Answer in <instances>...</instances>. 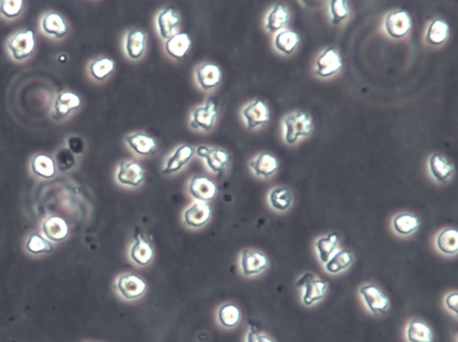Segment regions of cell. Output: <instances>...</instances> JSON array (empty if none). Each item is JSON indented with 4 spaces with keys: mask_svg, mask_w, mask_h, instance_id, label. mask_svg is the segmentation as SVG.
Masks as SVG:
<instances>
[{
    "mask_svg": "<svg viewBox=\"0 0 458 342\" xmlns=\"http://www.w3.org/2000/svg\"><path fill=\"white\" fill-rule=\"evenodd\" d=\"M285 140L288 144L296 143L300 137L310 134L312 122L310 117L303 112H296L284 120Z\"/></svg>",
    "mask_w": 458,
    "mask_h": 342,
    "instance_id": "1",
    "label": "cell"
},
{
    "mask_svg": "<svg viewBox=\"0 0 458 342\" xmlns=\"http://www.w3.org/2000/svg\"><path fill=\"white\" fill-rule=\"evenodd\" d=\"M8 50L14 59L21 61L31 56L35 48V33L33 30L17 33L8 42Z\"/></svg>",
    "mask_w": 458,
    "mask_h": 342,
    "instance_id": "2",
    "label": "cell"
},
{
    "mask_svg": "<svg viewBox=\"0 0 458 342\" xmlns=\"http://www.w3.org/2000/svg\"><path fill=\"white\" fill-rule=\"evenodd\" d=\"M360 295L362 296L367 308L375 316H381L386 313L388 308V299L380 288L374 284H365L360 287Z\"/></svg>",
    "mask_w": 458,
    "mask_h": 342,
    "instance_id": "3",
    "label": "cell"
},
{
    "mask_svg": "<svg viewBox=\"0 0 458 342\" xmlns=\"http://www.w3.org/2000/svg\"><path fill=\"white\" fill-rule=\"evenodd\" d=\"M218 105L214 99H209L205 105L197 108L193 112L190 126L194 130L210 131L217 119Z\"/></svg>",
    "mask_w": 458,
    "mask_h": 342,
    "instance_id": "4",
    "label": "cell"
},
{
    "mask_svg": "<svg viewBox=\"0 0 458 342\" xmlns=\"http://www.w3.org/2000/svg\"><path fill=\"white\" fill-rule=\"evenodd\" d=\"M117 289L124 299L132 301L144 295L146 292L147 285L138 275L126 274L118 277Z\"/></svg>",
    "mask_w": 458,
    "mask_h": 342,
    "instance_id": "5",
    "label": "cell"
},
{
    "mask_svg": "<svg viewBox=\"0 0 458 342\" xmlns=\"http://www.w3.org/2000/svg\"><path fill=\"white\" fill-rule=\"evenodd\" d=\"M269 265V260L265 254L258 250H244L240 257L242 274L247 276L260 274Z\"/></svg>",
    "mask_w": 458,
    "mask_h": 342,
    "instance_id": "6",
    "label": "cell"
},
{
    "mask_svg": "<svg viewBox=\"0 0 458 342\" xmlns=\"http://www.w3.org/2000/svg\"><path fill=\"white\" fill-rule=\"evenodd\" d=\"M41 232L51 242H61L68 238L69 227L62 217L51 216L42 223Z\"/></svg>",
    "mask_w": 458,
    "mask_h": 342,
    "instance_id": "7",
    "label": "cell"
},
{
    "mask_svg": "<svg viewBox=\"0 0 458 342\" xmlns=\"http://www.w3.org/2000/svg\"><path fill=\"white\" fill-rule=\"evenodd\" d=\"M117 178L123 185L138 187L144 181L145 172L137 162H123L118 168Z\"/></svg>",
    "mask_w": 458,
    "mask_h": 342,
    "instance_id": "8",
    "label": "cell"
},
{
    "mask_svg": "<svg viewBox=\"0 0 458 342\" xmlns=\"http://www.w3.org/2000/svg\"><path fill=\"white\" fill-rule=\"evenodd\" d=\"M411 27V19L408 12L397 10L390 13L385 20V29L392 38L404 37Z\"/></svg>",
    "mask_w": 458,
    "mask_h": 342,
    "instance_id": "9",
    "label": "cell"
},
{
    "mask_svg": "<svg viewBox=\"0 0 458 342\" xmlns=\"http://www.w3.org/2000/svg\"><path fill=\"white\" fill-rule=\"evenodd\" d=\"M135 243L130 250V257L136 265L146 266L153 261L154 256L153 248L151 247L141 231L136 232L135 236Z\"/></svg>",
    "mask_w": 458,
    "mask_h": 342,
    "instance_id": "10",
    "label": "cell"
},
{
    "mask_svg": "<svg viewBox=\"0 0 458 342\" xmlns=\"http://www.w3.org/2000/svg\"><path fill=\"white\" fill-rule=\"evenodd\" d=\"M189 192L197 201L206 203L216 197L217 186L207 177H195L190 181Z\"/></svg>",
    "mask_w": 458,
    "mask_h": 342,
    "instance_id": "11",
    "label": "cell"
},
{
    "mask_svg": "<svg viewBox=\"0 0 458 342\" xmlns=\"http://www.w3.org/2000/svg\"><path fill=\"white\" fill-rule=\"evenodd\" d=\"M242 117L247 122V128L254 129L268 123L269 112L265 103L256 99L242 109Z\"/></svg>",
    "mask_w": 458,
    "mask_h": 342,
    "instance_id": "12",
    "label": "cell"
},
{
    "mask_svg": "<svg viewBox=\"0 0 458 342\" xmlns=\"http://www.w3.org/2000/svg\"><path fill=\"white\" fill-rule=\"evenodd\" d=\"M211 208L204 202L197 201L191 205L184 213V221L188 226L200 228L211 220Z\"/></svg>",
    "mask_w": 458,
    "mask_h": 342,
    "instance_id": "13",
    "label": "cell"
},
{
    "mask_svg": "<svg viewBox=\"0 0 458 342\" xmlns=\"http://www.w3.org/2000/svg\"><path fill=\"white\" fill-rule=\"evenodd\" d=\"M316 65V74L318 77L326 78L335 74L342 68L343 63L341 57L335 50L327 48L318 57Z\"/></svg>",
    "mask_w": 458,
    "mask_h": 342,
    "instance_id": "14",
    "label": "cell"
},
{
    "mask_svg": "<svg viewBox=\"0 0 458 342\" xmlns=\"http://www.w3.org/2000/svg\"><path fill=\"white\" fill-rule=\"evenodd\" d=\"M197 83L202 90L214 89L221 81V71L214 63H206L200 66L195 71Z\"/></svg>",
    "mask_w": 458,
    "mask_h": 342,
    "instance_id": "15",
    "label": "cell"
},
{
    "mask_svg": "<svg viewBox=\"0 0 458 342\" xmlns=\"http://www.w3.org/2000/svg\"><path fill=\"white\" fill-rule=\"evenodd\" d=\"M194 153H195V150L189 145H183V146L178 148L166 160L163 168L164 174H171L180 171L193 159Z\"/></svg>",
    "mask_w": 458,
    "mask_h": 342,
    "instance_id": "16",
    "label": "cell"
},
{
    "mask_svg": "<svg viewBox=\"0 0 458 342\" xmlns=\"http://www.w3.org/2000/svg\"><path fill=\"white\" fill-rule=\"evenodd\" d=\"M180 23V17L174 8H168L164 9L157 18V26L162 38L168 39L175 34V31Z\"/></svg>",
    "mask_w": 458,
    "mask_h": 342,
    "instance_id": "17",
    "label": "cell"
},
{
    "mask_svg": "<svg viewBox=\"0 0 458 342\" xmlns=\"http://www.w3.org/2000/svg\"><path fill=\"white\" fill-rule=\"evenodd\" d=\"M147 35L141 30H132L127 33L126 38V51L127 56L133 60L141 59L146 50Z\"/></svg>",
    "mask_w": 458,
    "mask_h": 342,
    "instance_id": "18",
    "label": "cell"
},
{
    "mask_svg": "<svg viewBox=\"0 0 458 342\" xmlns=\"http://www.w3.org/2000/svg\"><path fill=\"white\" fill-rule=\"evenodd\" d=\"M191 48L190 35L186 32L175 33L166 41L165 48L166 53L173 59H183Z\"/></svg>",
    "mask_w": 458,
    "mask_h": 342,
    "instance_id": "19",
    "label": "cell"
},
{
    "mask_svg": "<svg viewBox=\"0 0 458 342\" xmlns=\"http://www.w3.org/2000/svg\"><path fill=\"white\" fill-rule=\"evenodd\" d=\"M81 105V99L74 92H64L57 97L54 104V113L57 118L68 117L71 112Z\"/></svg>",
    "mask_w": 458,
    "mask_h": 342,
    "instance_id": "20",
    "label": "cell"
},
{
    "mask_svg": "<svg viewBox=\"0 0 458 342\" xmlns=\"http://www.w3.org/2000/svg\"><path fill=\"white\" fill-rule=\"evenodd\" d=\"M127 144L138 155L147 157L156 152L155 140L145 133L138 132L126 138Z\"/></svg>",
    "mask_w": 458,
    "mask_h": 342,
    "instance_id": "21",
    "label": "cell"
},
{
    "mask_svg": "<svg viewBox=\"0 0 458 342\" xmlns=\"http://www.w3.org/2000/svg\"><path fill=\"white\" fill-rule=\"evenodd\" d=\"M41 27L46 34L60 39L68 34V26L64 18L57 13H48L44 17Z\"/></svg>",
    "mask_w": 458,
    "mask_h": 342,
    "instance_id": "22",
    "label": "cell"
},
{
    "mask_svg": "<svg viewBox=\"0 0 458 342\" xmlns=\"http://www.w3.org/2000/svg\"><path fill=\"white\" fill-rule=\"evenodd\" d=\"M406 340L408 342H432V329L426 323L420 320H412L406 327Z\"/></svg>",
    "mask_w": 458,
    "mask_h": 342,
    "instance_id": "23",
    "label": "cell"
},
{
    "mask_svg": "<svg viewBox=\"0 0 458 342\" xmlns=\"http://www.w3.org/2000/svg\"><path fill=\"white\" fill-rule=\"evenodd\" d=\"M436 246L445 255H455L458 252V232L454 228L443 230L436 239Z\"/></svg>",
    "mask_w": 458,
    "mask_h": 342,
    "instance_id": "24",
    "label": "cell"
},
{
    "mask_svg": "<svg viewBox=\"0 0 458 342\" xmlns=\"http://www.w3.org/2000/svg\"><path fill=\"white\" fill-rule=\"evenodd\" d=\"M251 168L257 177L268 178L277 172L278 163L271 154L263 153L251 163Z\"/></svg>",
    "mask_w": 458,
    "mask_h": 342,
    "instance_id": "25",
    "label": "cell"
},
{
    "mask_svg": "<svg viewBox=\"0 0 458 342\" xmlns=\"http://www.w3.org/2000/svg\"><path fill=\"white\" fill-rule=\"evenodd\" d=\"M327 290V283L325 281L314 278L310 283L305 286V292L303 295V304L312 305L325 298Z\"/></svg>",
    "mask_w": 458,
    "mask_h": 342,
    "instance_id": "26",
    "label": "cell"
},
{
    "mask_svg": "<svg viewBox=\"0 0 458 342\" xmlns=\"http://www.w3.org/2000/svg\"><path fill=\"white\" fill-rule=\"evenodd\" d=\"M339 241V236L338 234H330L324 237L318 239L315 242V248H316L318 259L323 264H326L334 254Z\"/></svg>",
    "mask_w": 458,
    "mask_h": 342,
    "instance_id": "27",
    "label": "cell"
},
{
    "mask_svg": "<svg viewBox=\"0 0 458 342\" xmlns=\"http://www.w3.org/2000/svg\"><path fill=\"white\" fill-rule=\"evenodd\" d=\"M33 174L44 179H51L57 174V165L55 160L47 155L35 157L32 161Z\"/></svg>",
    "mask_w": 458,
    "mask_h": 342,
    "instance_id": "28",
    "label": "cell"
},
{
    "mask_svg": "<svg viewBox=\"0 0 458 342\" xmlns=\"http://www.w3.org/2000/svg\"><path fill=\"white\" fill-rule=\"evenodd\" d=\"M203 159H205L208 168L218 174L226 171L230 162L229 153L222 148H210L207 155Z\"/></svg>",
    "mask_w": 458,
    "mask_h": 342,
    "instance_id": "29",
    "label": "cell"
},
{
    "mask_svg": "<svg viewBox=\"0 0 458 342\" xmlns=\"http://www.w3.org/2000/svg\"><path fill=\"white\" fill-rule=\"evenodd\" d=\"M394 231L400 235L408 236L414 234L419 227V219L414 214L402 213L393 218Z\"/></svg>",
    "mask_w": 458,
    "mask_h": 342,
    "instance_id": "30",
    "label": "cell"
},
{
    "mask_svg": "<svg viewBox=\"0 0 458 342\" xmlns=\"http://www.w3.org/2000/svg\"><path fill=\"white\" fill-rule=\"evenodd\" d=\"M293 201L292 193L287 188H276L269 192V202L275 210L287 211L293 204Z\"/></svg>",
    "mask_w": 458,
    "mask_h": 342,
    "instance_id": "31",
    "label": "cell"
},
{
    "mask_svg": "<svg viewBox=\"0 0 458 342\" xmlns=\"http://www.w3.org/2000/svg\"><path fill=\"white\" fill-rule=\"evenodd\" d=\"M287 21L288 13L286 8L282 5H276L267 17L266 29L269 32H277L284 28Z\"/></svg>",
    "mask_w": 458,
    "mask_h": 342,
    "instance_id": "32",
    "label": "cell"
},
{
    "mask_svg": "<svg viewBox=\"0 0 458 342\" xmlns=\"http://www.w3.org/2000/svg\"><path fill=\"white\" fill-rule=\"evenodd\" d=\"M353 263V255L348 250H341L330 257L325 264V269L330 274H339L347 269Z\"/></svg>",
    "mask_w": 458,
    "mask_h": 342,
    "instance_id": "33",
    "label": "cell"
},
{
    "mask_svg": "<svg viewBox=\"0 0 458 342\" xmlns=\"http://www.w3.org/2000/svg\"><path fill=\"white\" fill-rule=\"evenodd\" d=\"M430 171L437 181L443 183L451 177L453 168L442 157L435 154L430 159Z\"/></svg>",
    "mask_w": 458,
    "mask_h": 342,
    "instance_id": "34",
    "label": "cell"
},
{
    "mask_svg": "<svg viewBox=\"0 0 458 342\" xmlns=\"http://www.w3.org/2000/svg\"><path fill=\"white\" fill-rule=\"evenodd\" d=\"M26 248L32 255L48 254L53 251V244L44 235L32 234L27 239Z\"/></svg>",
    "mask_w": 458,
    "mask_h": 342,
    "instance_id": "35",
    "label": "cell"
},
{
    "mask_svg": "<svg viewBox=\"0 0 458 342\" xmlns=\"http://www.w3.org/2000/svg\"><path fill=\"white\" fill-rule=\"evenodd\" d=\"M115 62L108 57H102L94 60L90 65V72L97 81H104L114 71Z\"/></svg>",
    "mask_w": 458,
    "mask_h": 342,
    "instance_id": "36",
    "label": "cell"
},
{
    "mask_svg": "<svg viewBox=\"0 0 458 342\" xmlns=\"http://www.w3.org/2000/svg\"><path fill=\"white\" fill-rule=\"evenodd\" d=\"M218 319L226 328H233L240 322L241 312L236 305L226 304L218 310Z\"/></svg>",
    "mask_w": 458,
    "mask_h": 342,
    "instance_id": "37",
    "label": "cell"
},
{
    "mask_svg": "<svg viewBox=\"0 0 458 342\" xmlns=\"http://www.w3.org/2000/svg\"><path fill=\"white\" fill-rule=\"evenodd\" d=\"M299 37L292 31H282L275 38V47L282 53L290 54L298 45Z\"/></svg>",
    "mask_w": 458,
    "mask_h": 342,
    "instance_id": "38",
    "label": "cell"
},
{
    "mask_svg": "<svg viewBox=\"0 0 458 342\" xmlns=\"http://www.w3.org/2000/svg\"><path fill=\"white\" fill-rule=\"evenodd\" d=\"M448 34V26L441 20L432 21L428 28L426 39L430 44L439 45L443 43Z\"/></svg>",
    "mask_w": 458,
    "mask_h": 342,
    "instance_id": "39",
    "label": "cell"
},
{
    "mask_svg": "<svg viewBox=\"0 0 458 342\" xmlns=\"http://www.w3.org/2000/svg\"><path fill=\"white\" fill-rule=\"evenodd\" d=\"M57 169L60 172H68L72 170L77 165L75 154L72 153L68 148H61L57 151L55 157Z\"/></svg>",
    "mask_w": 458,
    "mask_h": 342,
    "instance_id": "40",
    "label": "cell"
},
{
    "mask_svg": "<svg viewBox=\"0 0 458 342\" xmlns=\"http://www.w3.org/2000/svg\"><path fill=\"white\" fill-rule=\"evenodd\" d=\"M23 6L22 0H3L0 2V13L3 17L12 19L20 16Z\"/></svg>",
    "mask_w": 458,
    "mask_h": 342,
    "instance_id": "41",
    "label": "cell"
},
{
    "mask_svg": "<svg viewBox=\"0 0 458 342\" xmlns=\"http://www.w3.org/2000/svg\"><path fill=\"white\" fill-rule=\"evenodd\" d=\"M330 12L332 14L333 24L341 23L343 20L347 17L348 13H350L347 3L343 1V0H333L330 2Z\"/></svg>",
    "mask_w": 458,
    "mask_h": 342,
    "instance_id": "42",
    "label": "cell"
},
{
    "mask_svg": "<svg viewBox=\"0 0 458 342\" xmlns=\"http://www.w3.org/2000/svg\"><path fill=\"white\" fill-rule=\"evenodd\" d=\"M68 150L74 154H82L84 150V141L78 136H71L68 141Z\"/></svg>",
    "mask_w": 458,
    "mask_h": 342,
    "instance_id": "43",
    "label": "cell"
},
{
    "mask_svg": "<svg viewBox=\"0 0 458 342\" xmlns=\"http://www.w3.org/2000/svg\"><path fill=\"white\" fill-rule=\"evenodd\" d=\"M247 342H274V341L269 336L260 334L256 329L250 328L247 335Z\"/></svg>",
    "mask_w": 458,
    "mask_h": 342,
    "instance_id": "44",
    "label": "cell"
},
{
    "mask_svg": "<svg viewBox=\"0 0 458 342\" xmlns=\"http://www.w3.org/2000/svg\"><path fill=\"white\" fill-rule=\"evenodd\" d=\"M458 294L457 292H451L445 298V305L448 310L457 314Z\"/></svg>",
    "mask_w": 458,
    "mask_h": 342,
    "instance_id": "45",
    "label": "cell"
},
{
    "mask_svg": "<svg viewBox=\"0 0 458 342\" xmlns=\"http://www.w3.org/2000/svg\"><path fill=\"white\" fill-rule=\"evenodd\" d=\"M314 279V274H310V272H306V274H303V276L297 281L296 287H298V288H303H303H305L306 284L310 283V281Z\"/></svg>",
    "mask_w": 458,
    "mask_h": 342,
    "instance_id": "46",
    "label": "cell"
},
{
    "mask_svg": "<svg viewBox=\"0 0 458 342\" xmlns=\"http://www.w3.org/2000/svg\"><path fill=\"white\" fill-rule=\"evenodd\" d=\"M209 150H210V148L206 146H200L198 148H197V155H198L200 157H202V159H204L206 155H207Z\"/></svg>",
    "mask_w": 458,
    "mask_h": 342,
    "instance_id": "47",
    "label": "cell"
}]
</instances>
